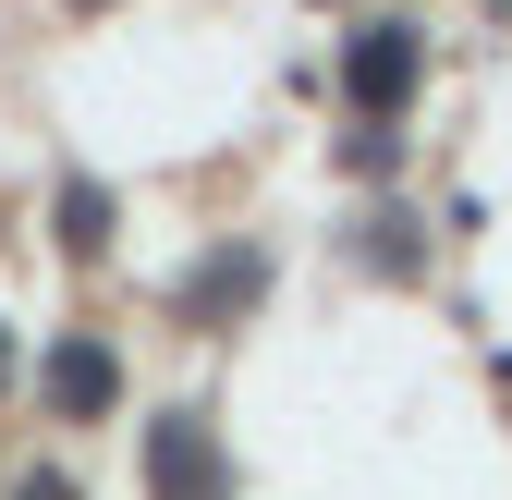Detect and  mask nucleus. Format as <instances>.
I'll return each instance as SVG.
<instances>
[{
  "mask_svg": "<svg viewBox=\"0 0 512 500\" xmlns=\"http://www.w3.org/2000/svg\"><path fill=\"white\" fill-rule=\"evenodd\" d=\"M61 403H110V354H61Z\"/></svg>",
  "mask_w": 512,
  "mask_h": 500,
  "instance_id": "f257e3e1",
  "label": "nucleus"
},
{
  "mask_svg": "<svg viewBox=\"0 0 512 500\" xmlns=\"http://www.w3.org/2000/svg\"><path fill=\"white\" fill-rule=\"evenodd\" d=\"M25 500H61V488H49V476H37V488H25Z\"/></svg>",
  "mask_w": 512,
  "mask_h": 500,
  "instance_id": "f03ea898",
  "label": "nucleus"
}]
</instances>
